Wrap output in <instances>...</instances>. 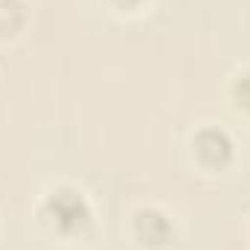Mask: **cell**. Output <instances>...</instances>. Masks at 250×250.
Masks as SVG:
<instances>
[{"mask_svg": "<svg viewBox=\"0 0 250 250\" xmlns=\"http://www.w3.org/2000/svg\"><path fill=\"white\" fill-rule=\"evenodd\" d=\"M44 218L64 236H73V233H84L90 227V218H93V209L87 204V198L73 187H59L53 189L44 201Z\"/></svg>", "mask_w": 250, "mask_h": 250, "instance_id": "6da1fadb", "label": "cell"}, {"mask_svg": "<svg viewBox=\"0 0 250 250\" xmlns=\"http://www.w3.org/2000/svg\"><path fill=\"white\" fill-rule=\"evenodd\" d=\"M195 154L209 166H224L233 157V140L224 128L207 125L195 134Z\"/></svg>", "mask_w": 250, "mask_h": 250, "instance_id": "7a4b0ae2", "label": "cell"}, {"mask_svg": "<svg viewBox=\"0 0 250 250\" xmlns=\"http://www.w3.org/2000/svg\"><path fill=\"white\" fill-rule=\"evenodd\" d=\"M134 233L143 245H166L172 236H175V227L169 221V215L163 209H154V207H143L137 215H134Z\"/></svg>", "mask_w": 250, "mask_h": 250, "instance_id": "3957f363", "label": "cell"}, {"mask_svg": "<svg viewBox=\"0 0 250 250\" xmlns=\"http://www.w3.org/2000/svg\"><path fill=\"white\" fill-rule=\"evenodd\" d=\"M23 15L21 0H0V32H15L23 23Z\"/></svg>", "mask_w": 250, "mask_h": 250, "instance_id": "277c9868", "label": "cell"}, {"mask_svg": "<svg viewBox=\"0 0 250 250\" xmlns=\"http://www.w3.org/2000/svg\"><path fill=\"white\" fill-rule=\"evenodd\" d=\"M233 96H236V102H239L242 108L250 111V70H245V73L236 76V82H233Z\"/></svg>", "mask_w": 250, "mask_h": 250, "instance_id": "5b68a950", "label": "cell"}, {"mask_svg": "<svg viewBox=\"0 0 250 250\" xmlns=\"http://www.w3.org/2000/svg\"><path fill=\"white\" fill-rule=\"evenodd\" d=\"M120 3H128V6H131V3H140V0H120Z\"/></svg>", "mask_w": 250, "mask_h": 250, "instance_id": "8992f818", "label": "cell"}]
</instances>
